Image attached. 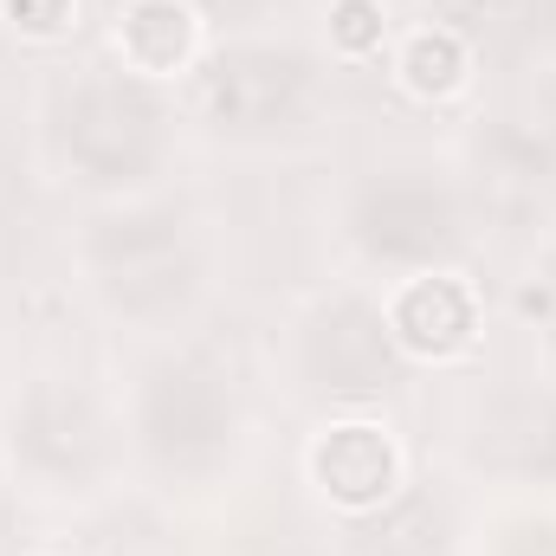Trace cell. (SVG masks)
<instances>
[{
  "instance_id": "obj_6",
  "label": "cell",
  "mask_w": 556,
  "mask_h": 556,
  "mask_svg": "<svg viewBox=\"0 0 556 556\" xmlns=\"http://www.w3.org/2000/svg\"><path fill=\"white\" fill-rule=\"evenodd\" d=\"M7 7H13V20L33 26V33H52V26L65 20V0H7Z\"/></svg>"
},
{
  "instance_id": "obj_2",
  "label": "cell",
  "mask_w": 556,
  "mask_h": 556,
  "mask_svg": "<svg viewBox=\"0 0 556 556\" xmlns=\"http://www.w3.org/2000/svg\"><path fill=\"white\" fill-rule=\"evenodd\" d=\"M466 330H472L466 298H459L446 278L415 285V291L402 298V337H408L415 350H459V343H466Z\"/></svg>"
},
{
  "instance_id": "obj_5",
  "label": "cell",
  "mask_w": 556,
  "mask_h": 556,
  "mask_svg": "<svg viewBox=\"0 0 556 556\" xmlns=\"http://www.w3.org/2000/svg\"><path fill=\"white\" fill-rule=\"evenodd\" d=\"M337 39L356 46V52L376 46V39H382V13H376L369 0H343V7H337Z\"/></svg>"
},
{
  "instance_id": "obj_1",
  "label": "cell",
  "mask_w": 556,
  "mask_h": 556,
  "mask_svg": "<svg viewBox=\"0 0 556 556\" xmlns=\"http://www.w3.org/2000/svg\"><path fill=\"white\" fill-rule=\"evenodd\" d=\"M317 466H324V479L337 485V498H350V505L389 492V446H382L369 427H343V433L324 446Z\"/></svg>"
},
{
  "instance_id": "obj_3",
  "label": "cell",
  "mask_w": 556,
  "mask_h": 556,
  "mask_svg": "<svg viewBox=\"0 0 556 556\" xmlns=\"http://www.w3.org/2000/svg\"><path fill=\"white\" fill-rule=\"evenodd\" d=\"M130 46H137L142 65H175L181 46H188V13L181 7H137L130 13Z\"/></svg>"
},
{
  "instance_id": "obj_4",
  "label": "cell",
  "mask_w": 556,
  "mask_h": 556,
  "mask_svg": "<svg viewBox=\"0 0 556 556\" xmlns=\"http://www.w3.org/2000/svg\"><path fill=\"white\" fill-rule=\"evenodd\" d=\"M459 46L446 39V33H433V39H415V52H408V85L415 91H446L453 78H459Z\"/></svg>"
}]
</instances>
